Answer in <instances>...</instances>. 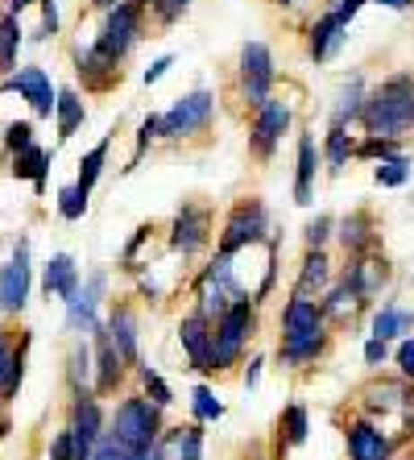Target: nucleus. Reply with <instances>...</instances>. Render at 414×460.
Instances as JSON below:
<instances>
[{
    "label": "nucleus",
    "instance_id": "obj_1",
    "mask_svg": "<svg viewBox=\"0 0 414 460\" xmlns=\"http://www.w3.org/2000/svg\"><path fill=\"white\" fill-rule=\"evenodd\" d=\"M331 349V323L319 299L290 295L282 303V341H277V365L282 369H307L323 361Z\"/></svg>",
    "mask_w": 414,
    "mask_h": 460
},
{
    "label": "nucleus",
    "instance_id": "obj_2",
    "mask_svg": "<svg viewBox=\"0 0 414 460\" xmlns=\"http://www.w3.org/2000/svg\"><path fill=\"white\" fill-rule=\"evenodd\" d=\"M361 128L373 137L402 141L414 128V71H393L377 87L365 92Z\"/></svg>",
    "mask_w": 414,
    "mask_h": 460
},
{
    "label": "nucleus",
    "instance_id": "obj_3",
    "mask_svg": "<svg viewBox=\"0 0 414 460\" xmlns=\"http://www.w3.org/2000/svg\"><path fill=\"white\" fill-rule=\"evenodd\" d=\"M257 336V299H233L212 320V374H233Z\"/></svg>",
    "mask_w": 414,
    "mask_h": 460
},
{
    "label": "nucleus",
    "instance_id": "obj_4",
    "mask_svg": "<svg viewBox=\"0 0 414 460\" xmlns=\"http://www.w3.org/2000/svg\"><path fill=\"white\" fill-rule=\"evenodd\" d=\"M108 431L117 439H125L133 452H145V448H154L158 436L166 431V411H162L158 402H149L145 394H128L117 402Z\"/></svg>",
    "mask_w": 414,
    "mask_h": 460
},
{
    "label": "nucleus",
    "instance_id": "obj_5",
    "mask_svg": "<svg viewBox=\"0 0 414 460\" xmlns=\"http://www.w3.org/2000/svg\"><path fill=\"white\" fill-rule=\"evenodd\" d=\"M269 241V212L261 199H236L224 216V228L216 236V249L220 253H244V249H257Z\"/></svg>",
    "mask_w": 414,
    "mask_h": 460
},
{
    "label": "nucleus",
    "instance_id": "obj_6",
    "mask_svg": "<svg viewBox=\"0 0 414 460\" xmlns=\"http://www.w3.org/2000/svg\"><path fill=\"white\" fill-rule=\"evenodd\" d=\"M141 33H145V9L133 4V0H120L112 9L104 13V25L96 33V46L112 58V63H125L128 50L141 42Z\"/></svg>",
    "mask_w": 414,
    "mask_h": 460
},
{
    "label": "nucleus",
    "instance_id": "obj_7",
    "mask_svg": "<svg viewBox=\"0 0 414 460\" xmlns=\"http://www.w3.org/2000/svg\"><path fill=\"white\" fill-rule=\"evenodd\" d=\"M216 120V96L207 87H195L187 96H179L166 112H162V137L166 141H182V137H199L207 133Z\"/></svg>",
    "mask_w": 414,
    "mask_h": 460
},
{
    "label": "nucleus",
    "instance_id": "obj_8",
    "mask_svg": "<svg viewBox=\"0 0 414 460\" xmlns=\"http://www.w3.org/2000/svg\"><path fill=\"white\" fill-rule=\"evenodd\" d=\"M236 75H241V100L249 108H261L274 96V50L266 42H244L241 46V63H236Z\"/></svg>",
    "mask_w": 414,
    "mask_h": 460
},
{
    "label": "nucleus",
    "instance_id": "obj_9",
    "mask_svg": "<svg viewBox=\"0 0 414 460\" xmlns=\"http://www.w3.org/2000/svg\"><path fill=\"white\" fill-rule=\"evenodd\" d=\"M290 120H295V112H290L286 100H277V96H269L261 108H253V125H249V154H253L257 162L274 158V150L282 146V137L290 133Z\"/></svg>",
    "mask_w": 414,
    "mask_h": 460
},
{
    "label": "nucleus",
    "instance_id": "obj_10",
    "mask_svg": "<svg viewBox=\"0 0 414 460\" xmlns=\"http://www.w3.org/2000/svg\"><path fill=\"white\" fill-rule=\"evenodd\" d=\"M128 369H133V365H128L125 353L117 349L108 323H100L96 332H92V390H96L100 398H112L120 385H125Z\"/></svg>",
    "mask_w": 414,
    "mask_h": 460
},
{
    "label": "nucleus",
    "instance_id": "obj_11",
    "mask_svg": "<svg viewBox=\"0 0 414 460\" xmlns=\"http://www.w3.org/2000/svg\"><path fill=\"white\" fill-rule=\"evenodd\" d=\"M33 287V261H30V236H17L9 261L0 266V311L4 315H22L30 303Z\"/></svg>",
    "mask_w": 414,
    "mask_h": 460
},
{
    "label": "nucleus",
    "instance_id": "obj_12",
    "mask_svg": "<svg viewBox=\"0 0 414 460\" xmlns=\"http://www.w3.org/2000/svg\"><path fill=\"white\" fill-rule=\"evenodd\" d=\"M71 439H75V460H92L100 436H104V407H100L96 390H75L71 398Z\"/></svg>",
    "mask_w": 414,
    "mask_h": 460
},
{
    "label": "nucleus",
    "instance_id": "obj_13",
    "mask_svg": "<svg viewBox=\"0 0 414 460\" xmlns=\"http://www.w3.org/2000/svg\"><path fill=\"white\" fill-rule=\"evenodd\" d=\"M207 245H212V208L182 204L171 220V253H179L182 261H191Z\"/></svg>",
    "mask_w": 414,
    "mask_h": 460
},
{
    "label": "nucleus",
    "instance_id": "obj_14",
    "mask_svg": "<svg viewBox=\"0 0 414 460\" xmlns=\"http://www.w3.org/2000/svg\"><path fill=\"white\" fill-rule=\"evenodd\" d=\"M344 448H348V460H393L398 439L390 431H382L377 419L357 415L344 423Z\"/></svg>",
    "mask_w": 414,
    "mask_h": 460
},
{
    "label": "nucleus",
    "instance_id": "obj_15",
    "mask_svg": "<svg viewBox=\"0 0 414 460\" xmlns=\"http://www.w3.org/2000/svg\"><path fill=\"white\" fill-rule=\"evenodd\" d=\"M104 295H108V274L96 270V274H87V282L79 287L75 299H66V332H79V336H92L100 328V307H104Z\"/></svg>",
    "mask_w": 414,
    "mask_h": 460
},
{
    "label": "nucleus",
    "instance_id": "obj_16",
    "mask_svg": "<svg viewBox=\"0 0 414 460\" xmlns=\"http://www.w3.org/2000/svg\"><path fill=\"white\" fill-rule=\"evenodd\" d=\"M0 92H17L33 108V117H42V120L54 117V104H58V87L50 84V75H46L42 66H22V71L4 75Z\"/></svg>",
    "mask_w": 414,
    "mask_h": 460
},
{
    "label": "nucleus",
    "instance_id": "obj_17",
    "mask_svg": "<svg viewBox=\"0 0 414 460\" xmlns=\"http://www.w3.org/2000/svg\"><path fill=\"white\" fill-rule=\"evenodd\" d=\"M179 344L187 357V369L195 374H212V320L203 311H187L179 320Z\"/></svg>",
    "mask_w": 414,
    "mask_h": 460
},
{
    "label": "nucleus",
    "instance_id": "obj_18",
    "mask_svg": "<svg viewBox=\"0 0 414 460\" xmlns=\"http://www.w3.org/2000/svg\"><path fill=\"white\" fill-rule=\"evenodd\" d=\"M348 25L336 9L328 13H319L315 22H311L307 30V54H311V63H331L336 54L344 50V42H348Z\"/></svg>",
    "mask_w": 414,
    "mask_h": 460
},
{
    "label": "nucleus",
    "instance_id": "obj_19",
    "mask_svg": "<svg viewBox=\"0 0 414 460\" xmlns=\"http://www.w3.org/2000/svg\"><path fill=\"white\" fill-rule=\"evenodd\" d=\"M336 241L348 257H369L377 253V216L369 208H357L344 220H336Z\"/></svg>",
    "mask_w": 414,
    "mask_h": 460
},
{
    "label": "nucleus",
    "instance_id": "obj_20",
    "mask_svg": "<svg viewBox=\"0 0 414 460\" xmlns=\"http://www.w3.org/2000/svg\"><path fill=\"white\" fill-rule=\"evenodd\" d=\"M75 71L84 79L87 92H108L120 84V63H112L96 42L92 46H75Z\"/></svg>",
    "mask_w": 414,
    "mask_h": 460
},
{
    "label": "nucleus",
    "instance_id": "obj_21",
    "mask_svg": "<svg viewBox=\"0 0 414 460\" xmlns=\"http://www.w3.org/2000/svg\"><path fill=\"white\" fill-rule=\"evenodd\" d=\"M108 332H112V341H117V349L125 353V361L133 365V374H137L141 365V323H137V311L128 307V303H112L108 307Z\"/></svg>",
    "mask_w": 414,
    "mask_h": 460
},
{
    "label": "nucleus",
    "instance_id": "obj_22",
    "mask_svg": "<svg viewBox=\"0 0 414 460\" xmlns=\"http://www.w3.org/2000/svg\"><path fill=\"white\" fill-rule=\"evenodd\" d=\"M410 398L414 394H410V382H406V377H398V382H373V385H365L361 407L369 419H390V415H402Z\"/></svg>",
    "mask_w": 414,
    "mask_h": 460
},
{
    "label": "nucleus",
    "instance_id": "obj_23",
    "mask_svg": "<svg viewBox=\"0 0 414 460\" xmlns=\"http://www.w3.org/2000/svg\"><path fill=\"white\" fill-rule=\"evenodd\" d=\"M323 150L315 146V133H298V158H295V204L307 208L315 199V179Z\"/></svg>",
    "mask_w": 414,
    "mask_h": 460
},
{
    "label": "nucleus",
    "instance_id": "obj_24",
    "mask_svg": "<svg viewBox=\"0 0 414 460\" xmlns=\"http://www.w3.org/2000/svg\"><path fill=\"white\" fill-rule=\"evenodd\" d=\"M336 282L331 274V257L328 249H307L303 253V266H298V279H295V290L290 295H303V299H323V290Z\"/></svg>",
    "mask_w": 414,
    "mask_h": 460
},
{
    "label": "nucleus",
    "instance_id": "obj_25",
    "mask_svg": "<svg viewBox=\"0 0 414 460\" xmlns=\"http://www.w3.org/2000/svg\"><path fill=\"white\" fill-rule=\"evenodd\" d=\"M79 287H84V279H79V266H75L71 253H54L42 266V295L46 299L66 303L79 295Z\"/></svg>",
    "mask_w": 414,
    "mask_h": 460
},
{
    "label": "nucleus",
    "instance_id": "obj_26",
    "mask_svg": "<svg viewBox=\"0 0 414 460\" xmlns=\"http://www.w3.org/2000/svg\"><path fill=\"white\" fill-rule=\"evenodd\" d=\"M311 439V411L303 407V402H290V407H282V415H277V428H274V452L277 460H286L290 448H303Z\"/></svg>",
    "mask_w": 414,
    "mask_h": 460
},
{
    "label": "nucleus",
    "instance_id": "obj_27",
    "mask_svg": "<svg viewBox=\"0 0 414 460\" xmlns=\"http://www.w3.org/2000/svg\"><path fill=\"white\" fill-rule=\"evenodd\" d=\"M158 444L166 448V460H203V448H207V431L203 423H179V428H166L158 436Z\"/></svg>",
    "mask_w": 414,
    "mask_h": 460
},
{
    "label": "nucleus",
    "instance_id": "obj_28",
    "mask_svg": "<svg viewBox=\"0 0 414 460\" xmlns=\"http://www.w3.org/2000/svg\"><path fill=\"white\" fill-rule=\"evenodd\" d=\"M50 162H54V154L42 150V146L33 141V146H25V150L13 154L9 171H13V179H30L33 191L42 195V191H46V179H50Z\"/></svg>",
    "mask_w": 414,
    "mask_h": 460
},
{
    "label": "nucleus",
    "instance_id": "obj_29",
    "mask_svg": "<svg viewBox=\"0 0 414 460\" xmlns=\"http://www.w3.org/2000/svg\"><path fill=\"white\" fill-rule=\"evenodd\" d=\"M410 328H414V311L393 299L382 303V307L369 315V336H377V341H402Z\"/></svg>",
    "mask_w": 414,
    "mask_h": 460
},
{
    "label": "nucleus",
    "instance_id": "obj_30",
    "mask_svg": "<svg viewBox=\"0 0 414 460\" xmlns=\"http://www.w3.org/2000/svg\"><path fill=\"white\" fill-rule=\"evenodd\" d=\"M319 150H323V162H328V174H344V166L357 158V137L348 133V125H328Z\"/></svg>",
    "mask_w": 414,
    "mask_h": 460
},
{
    "label": "nucleus",
    "instance_id": "obj_31",
    "mask_svg": "<svg viewBox=\"0 0 414 460\" xmlns=\"http://www.w3.org/2000/svg\"><path fill=\"white\" fill-rule=\"evenodd\" d=\"M361 108H365V79L348 75L336 92V104H331V125H361Z\"/></svg>",
    "mask_w": 414,
    "mask_h": 460
},
{
    "label": "nucleus",
    "instance_id": "obj_32",
    "mask_svg": "<svg viewBox=\"0 0 414 460\" xmlns=\"http://www.w3.org/2000/svg\"><path fill=\"white\" fill-rule=\"evenodd\" d=\"M54 120H58V141H71L79 125L87 120V104L75 87H58V104H54Z\"/></svg>",
    "mask_w": 414,
    "mask_h": 460
},
{
    "label": "nucleus",
    "instance_id": "obj_33",
    "mask_svg": "<svg viewBox=\"0 0 414 460\" xmlns=\"http://www.w3.org/2000/svg\"><path fill=\"white\" fill-rule=\"evenodd\" d=\"M22 22L17 13H4L0 17V75H13L17 71V54H22Z\"/></svg>",
    "mask_w": 414,
    "mask_h": 460
},
{
    "label": "nucleus",
    "instance_id": "obj_34",
    "mask_svg": "<svg viewBox=\"0 0 414 460\" xmlns=\"http://www.w3.org/2000/svg\"><path fill=\"white\" fill-rule=\"evenodd\" d=\"M108 150H112V133H108L104 141H100V146H92V150L84 154V158H79V187H84L87 195H92V187H96L100 182V174H104V166H108Z\"/></svg>",
    "mask_w": 414,
    "mask_h": 460
},
{
    "label": "nucleus",
    "instance_id": "obj_35",
    "mask_svg": "<svg viewBox=\"0 0 414 460\" xmlns=\"http://www.w3.org/2000/svg\"><path fill=\"white\" fill-rule=\"evenodd\" d=\"M66 382L71 390H92V344L79 336L71 344V357H66Z\"/></svg>",
    "mask_w": 414,
    "mask_h": 460
},
{
    "label": "nucleus",
    "instance_id": "obj_36",
    "mask_svg": "<svg viewBox=\"0 0 414 460\" xmlns=\"http://www.w3.org/2000/svg\"><path fill=\"white\" fill-rule=\"evenodd\" d=\"M191 419L195 423H203V428H207V423H220L224 419V402H220V394H216L212 385H195L191 390Z\"/></svg>",
    "mask_w": 414,
    "mask_h": 460
},
{
    "label": "nucleus",
    "instance_id": "obj_37",
    "mask_svg": "<svg viewBox=\"0 0 414 460\" xmlns=\"http://www.w3.org/2000/svg\"><path fill=\"white\" fill-rule=\"evenodd\" d=\"M410 154H393V158H382L373 166V182L377 187H406L410 182Z\"/></svg>",
    "mask_w": 414,
    "mask_h": 460
},
{
    "label": "nucleus",
    "instance_id": "obj_38",
    "mask_svg": "<svg viewBox=\"0 0 414 460\" xmlns=\"http://www.w3.org/2000/svg\"><path fill=\"white\" fill-rule=\"evenodd\" d=\"M137 377H141V394H145L149 402H158L162 411H171V407H174V390H171V382H166V377H162L158 369H149V365H141Z\"/></svg>",
    "mask_w": 414,
    "mask_h": 460
},
{
    "label": "nucleus",
    "instance_id": "obj_39",
    "mask_svg": "<svg viewBox=\"0 0 414 460\" xmlns=\"http://www.w3.org/2000/svg\"><path fill=\"white\" fill-rule=\"evenodd\" d=\"M58 216H63V220H71V225L87 216V191L79 187V182H71V187H63V191H58Z\"/></svg>",
    "mask_w": 414,
    "mask_h": 460
},
{
    "label": "nucleus",
    "instance_id": "obj_40",
    "mask_svg": "<svg viewBox=\"0 0 414 460\" xmlns=\"http://www.w3.org/2000/svg\"><path fill=\"white\" fill-rule=\"evenodd\" d=\"M331 236H336V220L331 216H311L303 225V245L307 249H328Z\"/></svg>",
    "mask_w": 414,
    "mask_h": 460
},
{
    "label": "nucleus",
    "instance_id": "obj_41",
    "mask_svg": "<svg viewBox=\"0 0 414 460\" xmlns=\"http://www.w3.org/2000/svg\"><path fill=\"white\" fill-rule=\"evenodd\" d=\"M393 154H402V150H398V141H390V137L365 133V137L357 141V158L361 162H382V158H393Z\"/></svg>",
    "mask_w": 414,
    "mask_h": 460
},
{
    "label": "nucleus",
    "instance_id": "obj_42",
    "mask_svg": "<svg viewBox=\"0 0 414 460\" xmlns=\"http://www.w3.org/2000/svg\"><path fill=\"white\" fill-rule=\"evenodd\" d=\"M92 460H141V452H133L125 439H117L112 431H104L100 444H96V452H92Z\"/></svg>",
    "mask_w": 414,
    "mask_h": 460
},
{
    "label": "nucleus",
    "instance_id": "obj_43",
    "mask_svg": "<svg viewBox=\"0 0 414 460\" xmlns=\"http://www.w3.org/2000/svg\"><path fill=\"white\" fill-rule=\"evenodd\" d=\"M158 137H162V117H158V112H149V117L141 120V128H137V150H133V158H128V166H125V171H133V166H137V162H141V154H145V150H149V146H154V141H158Z\"/></svg>",
    "mask_w": 414,
    "mask_h": 460
},
{
    "label": "nucleus",
    "instance_id": "obj_44",
    "mask_svg": "<svg viewBox=\"0 0 414 460\" xmlns=\"http://www.w3.org/2000/svg\"><path fill=\"white\" fill-rule=\"evenodd\" d=\"M187 9H191V0H154V4H149V13H154V22H158L162 30H171L174 22H182Z\"/></svg>",
    "mask_w": 414,
    "mask_h": 460
},
{
    "label": "nucleus",
    "instance_id": "obj_45",
    "mask_svg": "<svg viewBox=\"0 0 414 460\" xmlns=\"http://www.w3.org/2000/svg\"><path fill=\"white\" fill-rule=\"evenodd\" d=\"M361 357H365V365H369V369H382V365L393 361V349H390V341L369 336V341H365V349H361Z\"/></svg>",
    "mask_w": 414,
    "mask_h": 460
},
{
    "label": "nucleus",
    "instance_id": "obj_46",
    "mask_svg": "<svg viewBox=\"0 0 414 460\" xmlns=\"http://www.w3.org/2000/svg\"><path fill=\"white\" fill-rule=\"evenodd\" d=\"M25 146H33V125L30 120H13V125L4 128V150L17 154V150H25Z\"/></svg>",
    "mask_w": 414,
    "mask_h": 460
},
{
    "label": "nucleus",
    "instance_id": "obj_47",
    "mask_svg": "<svg viewBox=\"0 0 414 460\" xmlns=\"http://www.w3.org/2000/svg\"><path fill=\"white\" fill-rule=\"evenodd\" d=\"M393 365H398V377L414 382V336H402L398 349H393Z\"/></svg>",
    "mask_w": 414,
    "mask_h": 460
},
{
    "label": "nucleus",
    "instance_id": "obj_48",
    "mask_svg": "<svg viewBox=\"0 0 414 460\" xmlns=\"http://www.w3.org/2000/svg\"><path fill=\"white\" fill-rule=\"evenodd\" d=\"M13 353H17V344H13V341H9V332H4V328H0V402H4V385H9Z\"/></svg>",
    "mask_w": 414,
    "mask_h": 460
},
{
    "label": "nucleus",
    "instance_id": "obj_49",
    "mask_svg": "<svg viewBox=\"0 0 414 460\" xmlns=\"http://www.w3.org/2000/svg\"><path fill=\"white\" fill-rule=\"evenodd\" d=\"M50 460H75V439H71V428H63L58 436L50 439Z\"/></svg>",
    "mask_w": 414,
    "mask_h": 460
},
{
    "label": "nucleus",
    "instance_id": "obj_50",
    "mask_svg": "<svg viewBox=\"0 0 414 460\" xmlns=\"http://www.w3.org/2000/svg\"><path fill=\"white\" fill-rule=\"evenodd\" d=\"M58 33V0H42V30L38 38H54Z\"/></svg>",
    "mask_w": 414,
    "mask_h": 460
},
{
    "label": "nucleus",
    "instance_id": "obj_51",
    "mask_svg": "<svg viewBox=\"0 0 414 460\" xmlns=\"http://www.w3.org/2000/svg\"><path fill=\"white\" fill-rule=\"evenodd\" d=\"M171 66H174V54H162V58H154V63L145 66V75H141V79H145V87H154V84H158V79L166 75Z\"/></svg>",
    "mask_w": 414,
    "mask_h": 460
},
{
    "label": "nucleus",
    "instance_id": "obj_52",
    "mask_svg": "<svg viewBox=\"0 0 414 460\" xmlns=\"http://www.w3.org/2000/svg\"><path fill=\"white\" fill-rule=\"evenodd\" d=\"M261 365H266V357H253V361H249V369H244V390H257V385H261Z\"/></svg>",
    "mask_w": 414,
    "mask_h": 460
},
{
    "label": "nucleus",
    "instance_id": "obj_53",
    "mask_svg": "<svg viewBox=\"0 0 414 460\" xmlns=\"http://www.w3.org/2000/svg\"><path fill=\"white\" fill-rule=\"evenodd\" d=\"M398 444H406V439H414V398L406 402V411H402V436H393Z\"/></svg>",
    "mask_w": 414,
    "mask_h": 460
},
{
    "label": "nucleus",
    "instance_id": "obj_54",
    "mask_svg": "<svg viewBox=\"0 0 414 460\" xmlns=\"http://www.w3.org/2000/svg\"><path fill=\"white\" fill-rule=\"evenodd\" d=\"M33 4H42V0H9V13H17V17H22L25 9H33Z\"/></svg>",
    "mask_w": 414,
    "mask_h": 460
},
{
    "label": "nucleus",
    "instance_id": "obj_55",
    "mask_svg": "<svg viewBox=\"0 0 414 460\" xmlns=\"http://www.w3.org/2000/svg\"><path fill=\"white\" fill-rule=\"evenodd\" d=\"M369 4H385V9H398V13H402V9H410L414 0H369Z\"/></svg>",
    "mask_w": 414,
    "mask_h": 460
},
{
    "label": "nucleus",
    "instance_id": "obj_56",
    "mask_svg": "<svg viewBox=\"0 0 414 460\" xmlns=\"http://www.w3.org/2000/svg\"><path fill=\"white\" fill-rule=\"evenodd\" d=\"M141 460H166V448H162V444H154V448L141 452Z\"/></svg>",
    "mask_w": 414,
    "mask_h": 460
},
{
    "label": "nucleus",
    "instance_id": "obj_57",
    "mask_svg": "<svg viewBox=\"0 0 414 460\" xmlns=\"http://www.w3.org/2000/svg\"><path fill=\"white\" fill-rule=\"evenodd\" d=\"M92 4H96V9H104V13H108V9H112V4H120V0H92Z\"/></svg>",
    "mask_w": 414,
    "mask_h": 460
},
{
    "label": "nucleus",
    "instance_id": "obj_58",
    "mask_svg": "<svg viewBox=\"0 0 414 460\" xmlns=\"http://www.w3.org/2000/svg\"><path fill=\"white\" fill-rule=\"evenodd\" d=\"M133 4H141V9H149V4H154V0H133Z\"/></svg>",
    "mask_w": 414,
    "mask_h": 460
},
{
    "label": "nucleus",
    "instance_id": "obj_59",
    "mask_svg": "<svg viewBox=\"0 0 414 460\" xmlns=\"http://www.w3.org/2000/svg\"><path fill=\"white\" fill-rule=\"evenodd\" d=\"M277 4H286V9H290V4H295V0H277Z\"/></svg>",
    "mask_w": 414,
    "mask_h": 460
},
{
    "label": "nucleus",
    "instance_id": "obj_60",
    "mask_svg": "<svg viewBox=\"0 0 414 460\" xmlns=\"http://www.w3.org/2000/svg\"><path fill=\"white\" fill-rule=\"evenodd\" d=\"M402 460H410V456H402Z\"/></svg>",
    "mask_w": 414,
    "mask_h": 460
},
{
    "label": "nucleus",
    "instance_id": "obj_61",
    "mask_svg": "<svg viewBox=\"0 0 414 460\" xmlns=\"http://www.w3.org/2000/svg\"><path fill=\"white\" fill-rule=\"evenodd\" d=\"M0 17H4V13H0Z\"/></svg>",
    "mask_w": 414,
    "mask_h": 460
}]
</instances>
